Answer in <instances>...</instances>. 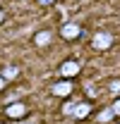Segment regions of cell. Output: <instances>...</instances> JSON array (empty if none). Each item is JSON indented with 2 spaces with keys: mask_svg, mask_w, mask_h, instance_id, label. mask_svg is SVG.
<instances>
[{
  "mask_svg": "<svg viewBox=\"0 0 120 124\" xmlns=\"http://www.w3.org/2000/svg\"><path fill=\"white\" fill-rule=\"evenodd\" d=\"M113 33H108V31H99V33H94V41H91V46L96 48V50H108V48L113 46Z\"/></svg>",
  "mask_w": 120,
  "mask_h": 124,
  "instance_id": "cell-1",
  "label": "cell"
},
{
  "mask_svg": "<svg viewBox=\"0 0 120 124\" xmlns=\"http://www.w3.org/2000/svg\"><path fill=\"white\" fill-rule=\"evenodd\" d=\"M58 72H60L62 79H70V81H72V79L79 74V62H77V60H65L62 64H60Z\"/></svg>",
  "mask_w": 120,
  "mask_h": 124,
  "instance_id": "cell-2",
  "label": "cell"
},
{
  "mask_svg": "<svg viewBox=\"0 0 120 124\" xmlns=\"http://www.w3.org/2000/svg\"><path fill=\"white\" fill-rule=\"evenodd\" d=\"M60 36H62L65 41H77V38L82 36V26H79V24H75V22H67V24H62Z\"/></svg>",
  "mask_w": 120,
  "mask_h": 124,
  "instance_id": "cell-3",
  "label": "cell"
},
{
  "mask_svg": "<svg viewBox=\"0 0 120 124\" xmlns=\"http://www.w3.org/2000/svg\"><path fill=\"white\" fill-rule=\"evenodd\" d=\"M72 91H75V84H72L70 79H62V81H58V84H53V88H50V93L58 95V98H67Z\"/></svg>",
  "mask_w": 120,
  "mask_h": 124,
  "instance_id": "cell-4",
  "label": "cell"
},
{
  "mask_svg": "<svg viewBox=\"0 0 120 124\" xmlns=\"http://www.w3.org/2000/svg\"><path fill=\"white\" fill-rule=\"evenodd\" d=\"M5 115L10 119H22V117H27V105L24 103H10L7 110H5Z\"/></svg>",
  "mask_w": 120,
  "mask_h": 124,
  "instance_id": "cell-5",
  "label": "cell"
},
{
  "mask_svg": "<svg viewBox=\"0 0 120 124\" xmlns=\"http://www.w3.org/2000/svg\"><path fill=\"white\" fill-rule=\"evenodd\" d=\"M89 112H91V105H89V103H75L72 117H75V119H84V117H89Z\"/></svg>",
  "mask_w": 120,
  "mask_h": 124,
  "instance_id": "cell-6",
  "label": "cell"
},
{
  "mask_svg": "<svg viewBox=\"0 0 120 124\" xmlns=\"http://www.w3.org/2000/svg\"><path fill=\"white\" fill-rule=\"evenodd\" d=\"M50 38H53V33L43 29V31H39V33L34 36V43H36L39 48H43V46H48V43H50Z\"/></svg>",
  "mask_w": 120,
  "mask_h": 124,
  "instance_id": "cell-7",
  "label": "cell"
},
{
  "mask_svg": "<svg viewBox=\"0 0 120 124\" xmlns=\"http://www.w3.org/2000/svg\"><path fill=\"white\" fill-rule=\"evenodd\" d=\"M17 74H19V69H17V67H5V69L0 72V77L5 79V81H12V79H17Z\"/></svg>",
  "mask_w": 120,
  "mask_h": 124,
  "instance_id": "cell-8",
  "label": "cell"
},
{
  "mask_svg": "<svg viewBox=\"0 0 120 124\" xmlns=\"http://www.w3.org/2000/svg\"><path fill=\"white\" fill-rule=\"evenodd\" d=\"M113 117H115V115H113V110L110 108H106V110H101V112H99V115H96V119H99V122L103 124V122H110V119H113Z\"/></svg>",
  "mask_w": 120,
  "mask_h": 124,
  "instance_id": "cell-9",
  "label": "cell"
},
{
  "mask_svg": "<svg viewBox=\"0 0 120 124\" xmlns=\"http://www.w3.org/2000/svg\"><path fill=\"white\" fill-rule=\"evenodd\" d=\"M110 110H113V115H115V117H120V98H118V100H113Z\"/></svg>",
  "mask_w": 120,
  "mask_h": 124,
  "instance_id": "cell-10",
  "label": "cell"
},
{
  "mask_svg": "<svg viewBox=\"0 0 120 124\" xmlns=\"http://www.w3.org/2000/svg\"><path fill=\"white\" fill-rule=\"evenodd\" d=\"M72 110H75V105H72V103H67V105L62 108V115H70V117H72Z\"/></svg>",
  "mask_w": 120,
  "mask_h": 124,
  "instance_id": "cell-11",
  "label": "cell"
},
{
  "mask_svg": "<svg viewBox=\"0 0 120 124\" xmlns=\"http://www.w3.org/2000/svg\"><path fill=\"white\" fill-rule=\"evenodd\" d=\"M110 91H113V93H120V81H113V84H110Z\"/></svg>",
  "mask_w": 120,
  "mask_h": 124,
  "instance_id": "cell-12",
  "label": "cell"
},
{
  "mask_svg": "<svg viewBox=\"0 0 120 124\" xmlns=\"http://www.w3.org/2000/svg\"><path fill=\"white\" fill-rule=\"evenodd\" d=\"M36 2H39V5H53L55 0H36Z\"/></svg>",
  "mask_w": 120,
  "mask_h": 124,
  "instance_id": "cell-13",
  "label": "cell"
},
{
  "mask_svg": "<svg viewBox=\"0 0 120 124\" xmlns=\"http://www.w3.org/2000/svg\"><path fill=\"white\" fill-rule=\"evenodd\" d=\"M2 22H5V10L0 7V24H2Z\"/></svg>",
  "mask_w": 120,
  "mask_h": 124,
  "instance_id": "cell-14",
  "label": "cell"
},
{
  "mask_svg": "<svg viewBox=\"0 0 120 124\" xmlns=\"http://www.w3.org/2000/svg\"><path fill=\"white\" fill-rule=\"evenodd\" d=\"M5 84H7V81H5V79L0 77V91H2V88H5Z\"/></svg>",
  "mask_w": 120,
  "mask_h": 124,
  "instance_id": "cell-15",
  "label": "cell"
}]
</instances>
